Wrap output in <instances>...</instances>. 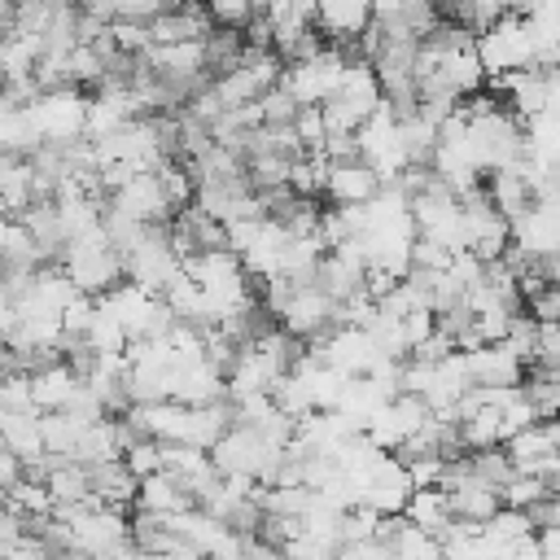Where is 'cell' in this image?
Returning <instances> with one entry per match:
<instances>
[{
    "instance_id": "cell-1",
    "label": "cell",
    "mask_w": 560,
    "mask_h": 560,
    "mask_svg": "<svg viewBox=\"0 0 560 560\" xmlns=\"http://www.w3.org/2000/svg\"><path fill=\"white\" fill-rule=\"evenodd\" d=\"M385 179L363 162H328V179H324V206H372L381 197Z\"/></svg>"
},
{
    "instance_id": "cell-2",
    "label": "cell",
    "mask_w": 560,
    "mask_h": 560,
    "mask_svg": "<svg viewBox=\"0 0 560 560\" xmlns=\"http://www.w3.org/2000/svg\"><path fill=\"white\" fill-rule=\"evenodd\" d=\"M464 368H468L472 389H516V385H525V372H529L503 341L499 346L468 350L464 354Z\"/></svg>"
},
{
    "instance_id": "cell-3",
    "label": "cell",
    "mask_w": 560,
    "mask_h": 560,
    "mask_svg": "<svg viewBox=\"0 0 560 560\" xmlns=\"http://www.w3.org/2000/svg\"><path fill=\"white\" fill-rule=\"evenodd\" d=\"M402 521H407V525H416L420 534L438 538V547H442V538L455 529V516H451L446 490H442V486H433V490H416V494L407 499V512H402Z\"/></svg>"
},
{
    "instance_id": "cell-4",
    "label": "cell",
    "mask_w": 560,
    "mask_h": 560,
    "mask_svg": "<svg viewBox=\"0 0 560 560\" xmlns=\"http://www.w3.org/2000/svg\"><path fill=\"white\" fill-rule=\"evenodd\" d=\"M131 512H153V516H184V512H197L192 494L171 477V472H158L149 481H140V494H136V508Z\"/></svg>"
},
{
    "instance_id": "cell-5",
    "label": "cell",
    "mask_w": 560,
    "mask_h": 560,
    "mask_svg": "<svg viewBox=\"0 0 560 560\" xmlns=\"http://www.w3.org/2000/svg\"><path fill=\"white\" fill-rule=\"evenodd\" d=\"M477 481H486V486H494L499 494H503V486L516 477V468H512V459H508V451L503 446H490V451H468L464 459H459Z\"/></svg>"
},
{
    "instance_id": "cell-6",
    "label": "cell",
    "mask_w": 560,
    "mask_h": 560,
    "mask_svg": "<svg viewBox=\"0 0 560 560\" xmlns=\"http://www.w3.org/2000/svg\"><path fill=\"white\" fill-rule=\"evenodd\" d=\"M542 499H547V481H542V477L516 472V477L503 486V508H512V512H534Z\"/></svg>"
},
{
    "instance_id": "cell-7",
    "label": "cell",
    "mask_w": 560,
    "mask_h": 560,
    "mask_svg": "<svg viewBox=\"0 0 560 560\" xmlns=\"http://www.w3.org/2000/svg\"><path fill=\"white\" fill-rule=\"evenodd\" d=\"M122 464H127V472H131L136 481L158 477V472H162V442H153V438L131 442V446L122 451Z\"/></svg>"
},
{
    "instance_id": "cell-8",
    "label": "cell",
    "mask_w": 560,
    "mask_h": 560,
    "mask_svg": "<svg viewBox=\"0 0 560 560\" xmlns=\"http://www.w3.org/2000/svg\"><path fill=\"white\" fill-rule=\"evenodd\" d=\"M525 311H529L538 324H560V284H547Z\"/></svg>"
}]
</instances>
